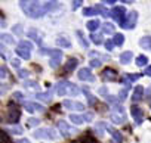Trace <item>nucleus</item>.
<instances>
[{
	"label": "nucleus",
	"mask_w": 151,
	"mask_h": 143,
	"mask_svg": "<svg viewBox=\"0 0 151 143\" xmlns=\"http://www.w3.org/2000/svg\"><path fill=\"white\" fill-rule=\"evenodd\" d=\"M11 133H14V134H21V133H22V127H19V125L12 127V128H11Z\"/></svg>",
	"instance_id": "37998d69"
},
{
	"label": "nucleus",
	"mask_w": 151,
	"mask_h": 143,
	"mask_svg": "<svg viewBox=\"0 0 151 143\" xmlns=\"http://www.w3.org/2000/svg\"><path fill=\"white\" fill-rule=\"evenodd\" d=\"M144 74H145V75H148V77H151V65H148V66L145 68Z\"/></svg>",
	"instance_id": "de8ad7c7"
},
{
	"label": "nucleus",
	"mask_w": 151,
	"mask_h": 143,
	"mask_svg": "<svg viewBox=\"0 0 151 143\" xmlns=\"http://www.w3.org/2000/svg\"><path fill=\"white\" fill-rule=\"evenodd\" d=\"M136 21H138V12H136V11H133V12H130L129 15H126V18H124L123 24H122V28L132 30V28H135Z\"/></svg>",
	"instance_id": "9d476101"
},
{
	"label": "nucleus",
	"mask_w": 151,
	"mask_h": 143,
	"mask_svg": "<svg viewBox=\"0 0 151 143\" xmlns=\"http://www.w3.org/2000/svg\"><path fill=\"white\" fill-rule=\"evenodd\" d=\"M95 8V11H96V14H99V15H102V16H110V12L104 8V5H96V6H93Z\"/></svg>",
	"instance_id": "c85d7f7f"
},
{
	"label": "nucleus",
	"mask_w": 151,
	"mask_h": 143,
	"mask_svg": "<svg viewBox=\"0 0 151 143\" xmlns=\"http://www.w3.org/2000/svg\"><path fill=\"white\" fill-rule=\"evenodd\" d=\"M141 75H142V74H124V75H123V83H124V86H129L130 83L139 80Z\"/></svg>",
	"instance_id": "6ab92c4d"
},
{
	"label": "nucleus",
	"mask_w": 151,
	"mask_h": 143,
	"mask_svg": "<svg viewBox=\"0 0 151 143\" xmlns=\"http://www.w3.org/2000/svg\"><path fill=\"white\" fill-rule=\"evenodd\" d=\"M142 96H144V87L142 86H136L135 90H133V95H132V100L138 102V100L142 99Z\"/></svg>",
	"instance_id": "aec40b11"
},
{
	"label": "nucleus",
	"mask_w": 151,
	"mask_h": 143,
	"mask_svg": "<svg viewBox=\"0 0 151 143\" xmlns=\"http://www.w3.org/2000/svg\"><path fill=\"white\" fill-rule=\"evenodd\" d=\"M130 115L133 117V120L136 121V124H141L142 120H144V112H142V109L138 108V106H132V108H130Z\"/></svg>",
	"instance_id": "f3484780"
},
{
	"label": "nucleus",
	"mask_w": 151,
	"mask_h": 143,
	"mask_svg": "<svg viewBox=\"0 0 151 143\" xmlns=\"http://www.w3.org/2000/svg\"><path fill=\"white\" fill-rule=\"evenodd\" d=\"M114 30H116V27L113 25V24H110V22H105L104 25H102V33L104 34H114Z\"/></svg>",
	"instance_id": "a878e982"
},
{
	"label": "nucleus",
	"mask_w": 151,
	"mask_h": 143,
	"mask_svg": "<svg viewBox=\"0 0 151 143\" xmlns=\"http://www.w3.org/2000/svg\"><path fill=\"white\" fill-rule=\"evenodd\" d=\"M93 143H98V142H93Z\"/></svg>",
	"instance_id": "13d9d810"
},
{
	"label": "nucleus",
	"mask_w": 151,
	"mask_h": 143,
	"mask_svg": "<svg viewBox=\"0 0 151 143\" xmlns=\"http://www.w3.org/2000/svg\"><path fill=\"white\" fill-rule=\"evenodd\" d=\"M21 118V111L14 106L12 103H9L8 111H6V117H5V122H11V124H17Z\"/></svg>",
	"instance_id": "39448f33"
},
{
	"label": "nucleus",
	"mask_w": 151,
	"mask_h": 143,
	"mask_svg": "<svg viewBox=\"0 0 151 143\" xmlns=\"http://www.w3.org/2000/svg\"><path fill=\"white\" fill-rule=\"evenodd\" d=\"M99 25H101V22H99L98 19H92V21H89V22L86 24V27H88L92 33H95V31L99 28Z\"/></svg>",
	"instance_id": "393cba45"
},
{
	"label": "nucleus",
	"mask_w": 151,
	"mask_h": 143,
	"mask_svg": "<svg viewBox=\"0 0 151 143\" xmlns=\"http://www.w3.org/2000/svg\"><path fill=\"white\" fill-rule=\"evenodd\" d=\"M25 89L31 90V92H37L39 93V84L36 81H25Z\"/></svg>",
	"instance_id": "72a5a7b5"
},
{
	"label": "nucleus",
	"mask_w": 151,
	"mask_h": 143,
	"mask_svg": "<svg viewBox=\"0 0 151 143\" xmlns=\"http://www.w3.org/2000/svg\"><path fill=\"white\" fill-rule=\"evenodd\" d=\"M132 58H133V53H132L130 50H127V52H123V53L120 55V62H122L123 65H127V63H130Z\"/></svg>",
	"instance_id": "412c9836"
},
{
	"label": "nucleus",
	"mask_w": 151,
	"mask_h": 143,
	"mask_svg": "<svg viewBox=\"0 0 151 143\" xmlns=\"http://www.w3.org/2000/svg\"><path fill=\"white\" fill-rule=\"evenodd\" d=\"M101 63H102V62H101L99 59H92V60H91V66H92V68H99Z\"/></svg>",
	"instance_id": "a19ab883"
},
{
	"label": "nucleus",
	"mask_w": 151,
	"mask_h": 143,
	"mask_svg": "<svg viewBox=\"0 0 151 143\" xmlns=\"http://www.w3.org/2000/svg\"><path fill=\"white\" fill-rule=\"evenodd\" d=\"M62 106H65L67 109H71V111H83L85 109V105L80 103V102H74V100H64L62 102Z\"/></svg>",
	"instance_id": "4468645a"
},
{
	"label": "nucleus",
	"mask_w": 151,
	"mask_h": 143,
	"mask_svg": "<svg viewBox=\"0 0 151 143\" xmlns=\"http://www.w3.org/2000/svg\"><path fill=\"white\" fill-rule=\"evenodd\" d=\"M117 0H102V3L104 5H113V3H116Z\"/></svg>",
	"instance_id": "864d4df0"
},
{
	"label": "nucleus",
	"mask_w": 151,
	"mask_h": 143,
	"mask_svg": "<svg viewBox=\"0 0 151 143\" xmlns=\"http://www.w3.org/2000/svg\"><path fill=\"white\" fill-rule=\"evenodd\" d=\"M18 75H19V78H27V77H28V71H22V69H21Z\"/></svg>",
	"instance_id": "49530a36"
},
{
	"label": "nucleus",
	"mask_w": 151,
	"mask_h": 143,
	"mask_svg": "<svg viewBox=\"0 0 151 143\" xmlns=\"http://www.w3.org/2000/svg\"><path fill=\"white\" fill-rule=\"evenodd\" d=\"M99 95H108V90H107L105 87H101V89H99Z\"/></svg>",
	"instance_id": "5fc2aeb1"
},
{
	"label": "nucleus",
	"mask_w": 151,
	"mask_h": 143,
	"mask_svg": "<svg viewBox=\"0 0 151 143\" xmlns=\"http://www.w3.org/2000/svg\"><path fill=\"white\" fill-rule=\"evenodd\" d=\"M71 3H73V5H71V9L76 11V9H79V8L83 5V0H71Z\"/></svg>",
	"instance_id": "58836bf2"
},
{
	"label": "nucleus",
	"mask_w": 151,
	"mask_h": 143,
	"mask_svg": "<svg viewBox=\"0 0 151 143\" xmlns=\"http://www.w3.org/2000/svg\"><path fill=\"white\" fill-rule=\"evenodd\" d=\"M34 137L36 139H49V140H55L58 137V133H55V130L52 128H40L34 131Z\"/></svg>",
	"instance_id": "0eeeda50"
},
{
	"label": "nucleus",
	"mask_w": 151,
	"mask_h": 143,
	"mask_svg": "<svg viewBox=\"0 0 151 143\" xmlns=\"http://www.w3.org/2000/svg\"><path fill=\"white\" fill-rule=\"evenodd\" d=\"M56 127H58L59 133H61L64 137H70V136H73L74 133H77V130L73 128L67 121H58V122H56Z\"/></svg>",
	"instance_id": "1a4fd4ad"
},
{
	"label": "nucleus",
	"mask_w": 151,
	"mask_h": 143,
	"mask_svg": "<svg viewBox=\"0 0 151 143\" xmlns=\"http://www.w3.org/2000/svg\"><path fill=\"white\" fill-rule=\"evenodd\" d=\"M102 78L105 81H116L119 78V74H117V71L113 69V68H105L102 71Z\"/></svg>",
	"instance_id": "ddd939ff"
},
{
	"label": "nucleus",
	"mask_w": 151,
	"mask_h": 143,
	"mask_svg": "<svg viewBox=\"0 0 151 143\" xmlns=\"http://www.w3.org/2000/svg\"><path fill=\"white\" fill-rule=\"evenodd\" d=\"M76 34H77V36H79V41H80V44H82L83 47H86V49H88V47H89V43H88V40H86V37H85V34H83V33H82L80 30H79L77 33H76Z\"/></svg>",
	"instance_id": "2f4dec72"
},
{
	"label": "nucleus",
	"mask_w": 151,
	"mask_h": 143,
	"mask_svg": "<svg viewBox=\"0 0 151 143\" xmlns=\"http://www.w3.org/2000/svg\"><path fill=\"white\" fill-rule=\"evenodd\" d=\"M113 43H114V46H122L123 43H124V36L123 34H114V37H113Z\"/></svg>",
	"instance_id": "c756f323"
},
{
	"label": "nucleus",
	"mask_w": 151,
	"mask_h": 143,
	"mask_svg": "<svg viewBox=\"0 0 151 143\" xmlns=\"http://www.w3.org/2000/svg\"><path fill=\"white\" fill-rule=\"evenodd\" d=\"M122 2H123V3H132L133 0H122Z\"/></svg>",
	"instance_id": "4d7b16f0"
},
{
	"label": "nucleus",
	"mask_w": 151,
	"mask_h": 143,
	"mask_svg": "<svg viewBox=\"0 0 151 143\" xmlns=\"http://www.w3.org/2000/svg\"><path fill=\"white\" fill-rule=\"evenodd\" d=\"M19 6L30 18H42L56 6V0H19Z\"/></svg>",
	"instance_id": "f257e3e1"
},
{
	"label": "nucleus",
	"mask_w": 151,
	"mask_h": 143,
	"mask_svg": "<svg viewBox=\"0 0 151 143\" xmlns=\"http://www.w3.org/2000/svg\"><path fill=\"white\" fill-rule=\"evenodd\" d=\"M8 90V86L6 84H0V93H5Z\"/></svg>",
	"instance_id": "3c124183"
},
{
	"label": "nucleus",
	"mask_w": 151,
	"mask_h": 143,
	"mask_svg": "<svg viewBox=\"0 0 151 143\" xmlns=\"http://www.w3.org/2000/svg\"><path fill=\"white\" fill-rule=\"evenodd\" d=\"M17 143H28V140H27V139H24V140H18Z\"/></svg>",
	"instance_id": "6e6d98bb"
},
{
	"label": "nucleus",
	"mask_w": 151,
	"mask_h": 143,
	"mask_svg": "<svg viewBox=\"0 0 151 143\" xmlns=\"http://www.w3.org/2000/svg\"><path fill=\"white\" fill-rule=\"evenodd\" d=\"M107 130H108V131H111V136H113V139H114V142H116V143H122V142H123V136H122V133H120V131H117V130L111 128L110 125L107 127Z\"/></svg>",
	"instance_id": "5701e85b"
},
{
	"label": "nucleus",
	"mask_w": 151,
	"mask_h": 143,
	"mask_svg": "<svg viewBox=\"0 0 151 143\" xmlns=\"http://www.w3.org/2000/svg\"><path fill=\"white\" fill-rule=\"evenodd\" d=\"M12 97H14V100L24 103V95H22L21 92H14V93H12Z\"/></svg>",
	"instance_id": "4c0bfd02"
},
{
	"label": "nucleus",
	"mask_w": 151,
	"mask_h": 143,
	"mask_svg": "<svg viewBox=\"0 0 151 143\" xmlns=\"http://www.w3.org/2000/svg\"><path fill=\"white\" fill-rule=\"evenodd\" d=\"M40 124V120L37 118H30L28 120V127H34V125H39Z\"/></svg>",
	"instance_id": "ea45409f"
},
{
	"label": "nucleus",
	"mask_w": 151,
	"mask_h": 143,
	"mask_svg": "<svg viewBox=\"0 0 151 143\" xmlns=\"http://www.w3.org/2000/svg\"><path fill=\"white\" fill-rule=\"evenodd\" d=\"M147 62H148V58H147V56H144V55H139V56L136 58V65H138L139 68L147 66Z\"/></svg>",
	"instance_id": "473e14b6"
},
{
	"label": "nucleus",
	"mask_w": 151,
	"mask_h": 143,
	"mask_svg": "<svg viewBox=\"0 0 151 143\" xmlns=\"http://www.w3.org/2000/svg\"><path fill=\"white\" fill-rule=\"evenodd\" d=\"M6 77V69L0 66V78H5Z\"/></svg>",
	"instance_id": "09e8293b"
},
{
	"label": "nucleus",
	"mask_w": 151,
	"mask_h": 143,
	"mask_svg": "<svg viewBox=\"0 0 151 143\" xmlns=\"http://www.w3.org/2000/svg\"><path fill=\"white\" fill-rule=\"evenodd\" d=\"M119 96H120V97H119L120 100H124V99H126V96H127V89H123V90H120Z\"/></svg>",
	"instance_id": "c03bdc74"
},
{
	"label": "nucleus",
	"mask_w": 151,
	"mask_h": 143,
	"mask_svg": "<svg viewBox=\"0 0 151 143\" xmlns=\"http://www.w3.org/2000/svg\"><path fill=\"white\" fill-rule=\"evenodd\" d=\"M95 15H98L95 8H85L83 9V16H95Z\"/></svg>",
	"instance_id": "c9c22d12"
},
{
	"label": "nucleus",
	"mask_w": 151,
	"mask_h": 143,
	"mask_svg": "<svg viewBox=\"0 0 151 143\" xmlns=\"http://www.w3.org/2000/svg\"><path fill=\"white\" fill-rule=\"evenodd\" d=\"M77 65H79V60H77V59H76V58H70L68 62L64 65V71H62V74H61V75H67L70 71H73V69L77 68Z\"/></svg>",
	"instance_id": "2eb2a0df"
},
{
	"label": "nucleus",
	"mask_w": 151,
	"mask_h": 143,
	"mask_svg": "<svg viewBox=\"0 0 151 143\" xmlns=\"http://www.w3.org/2000/svg\"><path fill=\"white\" fill-rule=\"evenodd\" d=\"M40 53L50 56L49 65H50L52 68H58V66H59V62H61V59H62V52H61V50H58V49H40Z\"/></svg>",
	"instance_id": "7ed1b4c3"
},
{
	"label": "nucleus",
	"mask_w": 151,
	"mask_h": 143,
	"mask_svg": "<svg viewBox=\"0 0 151 143\" xmlns=\"http://www.w3.org/2000/svg\"><path fill=\"white\" fill-rule=\"evenodd\" d=\"M82 92H83V93H86V96H88V102H89V105H96V103H98V100H96V97H95V96H93V95H92V93H91V92H89V90L86 89V87H85V89H83Z\"/></svg>",
	"instance_id": "cd10ccee"
},
{
	"label": "nucleus",
	"mask_w": 151,
	"mask_h": 143,
	"mask_svg": "<svg viewBox=\"0 0 151 143\" xmlns=\"http://www.w3.org/2000/svg\"><path fill=\"white\" fill-rule=\"evenodd\" d=\"M27 36H28L31 40H34V41H36V44H42V41H43V37H42V34H40L37 30H34V28L28 30Z\"/></svg>",
	"instance_id": "a211bd4d"
},
{
	"label": "nucleus",
	"mask_w": 151,
	"mask_h": 143,
	"mask_svg": "<svg viewBox=\"0 0 151 143\" xmlns=\"http://www.w3.org/2000/svg\"><path fill=\"white\" fill-rule=\"evenodd\" d=\"M0 40L8 43V44H15V38L11 34H0Z\"/></svg>",
	"instance_id": "7c9ffc66"
},
{
	"label": "nucleus",
	"mask_w": 151,
	"mask_h": 143,
	"mask_svg": "<svg viewBox=\"0 0 151 143\" xmlns=\"http://www.w3.org/2000/svg\"><path fill=\"white\" fill-rule=\"evenodd\" d=\"M11 62H12V65H14L15 68H19V60H18V59H12Z\"/></svg>",
	"instance_id": "603ef678"
},
{
	"label": "nucleus",
	"mask_w": 151,
	"mask_h": 143,
	"mask_svg": "<svg viewBox=\"0 0 151 143\" xmlns=\"http://www.w3.org/2000/svg\"><path fill=\"white\" fill-rule=\"evenodd\" d=\"M55 90H56V95L59 96H77L82 93V90L76 84H73L71 81H65V80L59 81L55 86Z\"/></svg>",
	"instance_id": "f03ea898"
},
{
	"label": "nucleus",
	"mask_w": 151,
	"mask_h": 143,
	"mask_svg": "<svg viewBox=\"0 0 151 143\" xmlns=\"http://www.w3.org/2000/svg\"><path fill=\"white\" fill-rule=\"evenodd\" d=\"M124 14H126V9H124L123 6H116V8L111 9L110 16H113V19H114L116 22H119V25L122 27V24H123V21H124V18H126Z\"/></svg>",
	"instance_id": "6e6552de"
},
{
	"label": "nucleus",
	"mask_w": 151,
	"mask_h": 143,
	"mask_svg": "<svg viewBox=\"0 0 151 143\" xmlns=\"http://www.w3.org/2000/svg\"><path fill=\"white\" fill-rule=\"evenodd\" d=\"M91 38H92V41H93L95 44H101V43H102V36H101V34L92 33V34H91Z\"/></svg>",
	"instance_id": "e433bc0d"
},
{
	"label": "nucleus",
	"mask_w": 151,
	"mask_h": 143,
	"mask_svg": "<svg viewBox=\"0 0 151 143\" xmlns=\"http://www.w3.org/2000/svg\"><path fill=\"white\" fill-rule=\"evenodd\" d=\"M52 93L50 92H45V93H36V99L42 100V102H49L50 100Z\"/></svg>",
	"instance_id": "bb28decb"
},
{
	"label": "nucleus",
	"mask_w": 151,
	"mask_h": 143,
	"mask_svg": "<svg viewBox=\"0 0 151 143\" xmlns=\"http://www.w3.org/2000/svg\"><path fill=\"white\" fill-rule=\"evenodd\" d=\"M31 50H33V44H31L30 41H27V40H22V41L18 44V47H17L15 52H17V55H18L19 58L28 60V59L31 58Z\"/></svg>",
	"instance_id": "20e7f679"
},
{
	"label": "nucleus",
	"mask_w": 151,
	"mask_h": 143,
	"mask_svg": "<svg viewBox=\"0 0 151 143\" xmlns=\"http://www.w3.org/2000/svg\"><path fill=\"white\" fill-rule=\"evenodd\" d=\"M24 109L25 111H28V112H43L45 111V108L42 106V105H39V103H36V102H24Z\"/></svg>",
	"instance_id": "dca6fc26"
},
{
	"label": "nucleus",
	"mask_w": 151,
	"mask_h": 143,
	"mask_svg": "<svg viewBox=\"0 0 151 143\" xmlns=\"http://www.w3.org/2000/svg\"><path fill=\"white\" fill-rule=\"evenodd\" d=\"M79 80L82 81H95V75L92 74V71L89 68H82L79 69V74H77Z\"/></svg>",
	"instance_id": "f8f14e48"
},
{
	"label": "nucleus",
	"mask_w": 151,
	"mask_h": 143,
	"mask_svg": "<svg viewBox=\"0 0 151 143\" xmlns=\"http://www.w3.org/2000/svg\"><path fill=\"white\" fill-rule=\"evenodd\" d=\"M105 99H107V102H111V103L119 102V97H116V96H105Z\"/></svg>",
	"instance_id": "a18cd8bd"
},
{
	"label": "nucleus",
	"mask_w": 151,
	"mask_h": 143,
	"mask_svg": "<svg viewBox=\"0 0 151 143\" xmlns=\"http://www.w3.org/2000/svg\"><path fill=\"white\" fill-rule=\"evenodd\" d=\"M113 47H114V43H113L111 38H108V40L105 41V49H107V50H113Z\"/></svg>",
	"instance_id": "79ce46f5"
},
{
	"label": "nucleus",
	"mask_w": 151,
	"mask_h": 143,
	"mask_svg": "<svg viewBox=\"0 0 151 143\" xmlns=\"http://www.w3.org/2000/svg\"><path fill=\"white\" fill-rule=\"evenodd\" d=\"M111 121L114 124H123L126 121V114H124V108L123 106H114V111L111 114Z\"/></svg>",
	"instance_id": "423d86ee"
},
{
	"label": "nucleus",
	"mask_w": 151,
	"mask_h": 143,
	"mask_svg": "<svg viewBox=\"0 0 151 143\" xmlns=\"http://www.w3.org/2000/svg\"><path fill=\"white\" fill-rule=\"evenodd\" d=\"M0 55H2V56H5V58L8 56V53H6V49H5L3 46H0Z\"/></svg>",
	"instance_id": "8fccbe9b"
},
{
	"label": "nucleus",
	"mask_w": 151,
	"mask_h": 143,
	"mask_svg": "<svg viewBox=\"0 0 151 143\" xmlns=\"http://www.w3.org/2000/svg\"><path fill=\"white\" fill-rule=\"evenodd\" d=\"M93 120L92 114H83V115H77V114H71L70 115V121L74 124H83V122H89Z\"/></svg>",
	"instance_id": "9b49d317"
},
{
	"label": "nucleus",
	"mask_w": 151,
	"mask_h": 143,
	"mask_svg": "<svg viewBox=\"0 0 151 143\" xmlns=\"http://www.w3.org/2000/svg\"><path fill=\"white\" fill-rule=\"evenodd\" d=\"M139 46L145 50H151V37L150 36H145V37H141L139 40Z\"/></svg>",
	"instance_id": "4be33fe9"
},
{
	"label": "nucleus",
	"mask_w": 151,
	"mask_h": 143,
	"mask_svg": "<svg viewBox=\"0 0 151 143\" xmlns=\"http://www.w3.org/2000/svg\"><path fill=\"white\" fill-rule=\"evenodd\" d=\"M0 143H12L9 134L6 131H3V130H0Z\"/></svg>",
	"instance_id": "f704fd0d"
},
{
	"label": "nucleus",
	"mask_w": 151,
	"mask_h": 143,
	"mask_svg": "<svg viewBox=\"0 0 151 143\" xmlns=\"http://www.w3.org/2000/svg\"><path fill=\"white\" fill-rule=\"evenodd\" d=\"M56 44H58L59 47H64V49L71 47V41H70L68 38H65V37H59V38H56Z\"/></svg>",
	"instance_id": "b1692460"
}]
</instances>
